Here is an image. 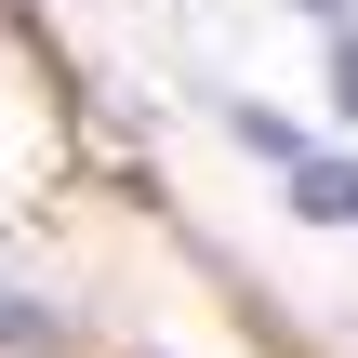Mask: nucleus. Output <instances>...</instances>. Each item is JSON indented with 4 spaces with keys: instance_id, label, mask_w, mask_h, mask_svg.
Returning <instances> with one entry per match:
<instances>
[{
    "instance_id": "4",
    "label": "nucleus",
    "mask_w": 358,
    "mask_h": 358,
    "mask_svg": "<svg viewBox=\"0 0 358 358\" xmlns=\"http://www.w3.org/2000/svg\"><path fill=\"white\" fill-rule=\"evenodd\" d=\"M306 13H332V27H345V0H306Z\"/></svg>"
},
{
    "instance_id": "1",
    "label": "nucleus",
    "mask_w": 358,
    "mask_h": 358,
    "mask_svg": "<svg viewBox=\"0 0 358 358\" xmlns=\"http://www.w3.org/2000/svg\"><path fill=\"white\" fill-rule=\"evenodd\" d=\"M292 213L306 226H358V159H306L292 173Z\"/></svg>"
},
{
    "instance_id": "2",
    "label": "nucleus",
    "mask_w": 358,
    "mask_h": 358,
    "mask_svg": "<svg viewBox=\"0 0 358 358\" xmlns=\"http://www.w3.org/2000/svg\"><path fill=\"white\" fill-rule=\"evenodd\" d=\"M226 133H239V146H266V159H292V173H306V133H292V120H266V106H226Z\"/></svg>"
},
{
    "instance_id": "3",
    "label": "nucleus",
    "mask_w": 358,
    "mask_h": 358,
    "mask_svg": "<svg viewBox=\"0 0 358 358\" xmlns=\"http://www.w3.org/2000/svg\"><path fill=\"white\" fill-rule=\"evenodd\" d=\"M332 106H358V40H332Z\"/></svg>"
}]
</instances>
